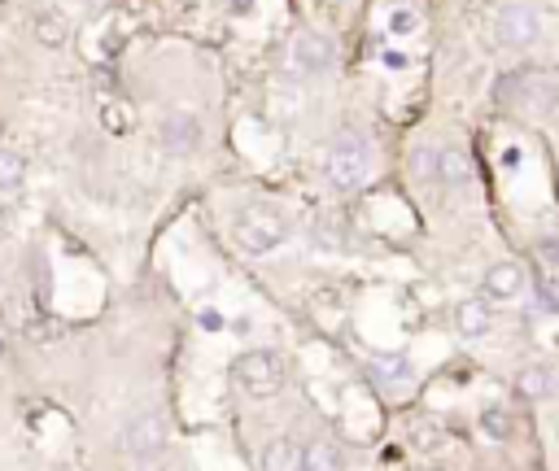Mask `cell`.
<instances>
[{
	"label": "cell",
	"mask_w": 559,
	"mask_h": 471,
	"mask_svg": "<svg viewBox=\"0 0 559 471\" xmlns=\"http://www.w3.org/2000/svg\"><path fill=\"white\" fill-rule=\"evenodd\" d=\"M481 428L490 432L494 441H507V432H511V415H507L503 406H490V410L481 415Z\"/></svg>",
	"instance_id": "15"
},
{
	"label": "cell",
	"mask_w": 559,
	"mask_h": 471,
	"mask_svg": "<svg viewBox=\"0 0 559 471\" xmlns=\"http://www.w3.org/2000/svg\"><path fill=\"white\" fill-rule=\"evenodd\" d=\"M533 310H538V314H559V293H555L551 284L533 288Z\"/></svg>",
	"instance_id": "18"
},
{
	"label": "cell",
	"mask_w": 559,
	"mask_h": 471,
	"mask_svg": "<svg viewBox=\"0 0 559 471\" xmlns=\"http://www.w3.org/2000/svg\"><path fill=\"white\" fill-rule=\"evenodd\" d=\"M332 467H341V454L328 450L324 441H315V445L302 450V471H332Z\"/></svg>",
	"instance_id": "13"
},
{
	"label": "cell",
	"mask_w": 559,
	"mask_h": 471,
	"mask_svg": "<svg viewBox=\"0 0 559 471\" xmlns=\"http://www.w3.org/2000/svg\"><path fill=\"white\" fill-rule=\"evenodd\" d=\"M284 240H289V223H284L276 210L254 205V210H245L241 219H236V245L245 253H271V249H280Z\"/></svg>",
	"instance_id": "3"
},
{
	"label": "cell",
	"mask_w": 559,
	"mask_h": 471,
	"mask_svg": "<svg viewBox=\"0 0 559 471\" xmlns=\"http://www.w3.org/2000/svg\"><path fill=\"white\" fill-rule=\"evenodd\" d=\"M542 258L551 262V267H559V240H546V245H542Z\"/></svg>",
	"instance_id": "22"
},
{
	"label": "cell",
	"mask_w": 559,
	"mask_h": 471,
	"mask_svg": "<svg viewBox=\"0 0 559 471\" xmlns=\"http://www.w3.org/2000/svg\"><path fill=\"white\" fill-rule=\"evenodd\" d=\"M468 175H472V166H468V157H463L459 149H437L433 184H468Z\"/></svg>",
	"instance_id": "11"
},
{
	"label": "cell",
	"mask_w": 559,
	"mask_h": 471,
	"mask_svg": "<svg viewBox=\"0 0 559 471\" xmlns=\"http://www.w3.org/2000/svg\"><path fill=\"white\" fill-rule=\"evenodd\" d=\"M520 288H525V267H516V262H498L485 275V297H494V301H511Z\"/></svg>",
	"instance_id": "8"
},
{
	"label": "cell",
	"mask_w": 559,
	"mask_h": 471,
	"mask_svg": "<svg viewBox=\"0 0 559 471\" xmlns=\"http://www.w3.org/2000/svg\"><path fill=\"white\" fill-rule=\"evenodd\" d=\"M542 35V18L538 9L529 5H507L503 14H498V40H503L507 48H529L533 40Z\"/></svg>",
	"instance_id": "6"
},
{
	"label": "cell",
	"mask_w": 559,
	"mask_h": 471,
	"mask_svg": "<svg viewBox=\"0 0 559 471\" xmlns=\"http://www.w3.org/2000/svg\"><path fill=\"white\" fill-rule=\"evenodd\" d=\"M232 376L245 393L271 397L284 389V362H280V354H271V349H249V354L232 362Z\"/></svg>",
	"instance_id": "2"
},
{
	"label": "cell",
	"mask_w": 559,
	"mask_h": 471,
	"mask_svg": "<svg viewBox=\"0 0 559 471\" xmlns=\"http://www.w3.org/2000/svg\"><path fill=\"white\" fill-rule=\"evenodd\" d=\"M27 179V157L0 149V188H18Z\"/></svg>",
	"instance_id": "14"
},
{
	"label": "cell",
	"mask_w": 559,
	"mask_h": 471,
	"mask_svg": "<svg viewBox=\"0 0 559 471\" xmlns=\"http://www.w3.org/2000/svg\"><path fill=\"white\" fill-rule=\"evenodd\" d=\"M0 354H5V341H0Z\"/></svg>",
	"instance_id": "24"
},
{
	"label": "cell",
	"mask_w": 559,
	"mask_h": 471,
	"mask_svg": "<svg viewBox=\"0 0 559 471\" xmlns=\"http://www.w3.org/2000/svg\"><path fill=\"white\" fill-rule=\"evenodd\" d=\"M455 328H459V336H468V341H481V336L490 332V306H485V301H477V297L459 301Z\"/></svg>",
	"instance_id": "9"
},
{
	"label": "cell",
	"mask_w": 559,
	"mask_h": 471,
	"mask_svg": "<svg viewBox=\"0 0 559 471\" xmlns=\"http://www.w3.org/2000/svg\"><path fill=\"white\" fill-rule=\"evenodd\" d=\"M201 328L219 332V328H223V314H214V310H201Z\"/></svg>",
	"instance_id": "21"
},
{
	"label": "cell",
	"mask_w": 559,
	"mask_h": 471,
	"mask_svg": "<svg viewBox=\"0 0 559 471\" xmlns=\"http://www.w3.org/2000/svg\"><path fill=\"white\" fill-rule=\"evenodd\" d=\"M415 27H420V18H415V9H394L389 14V35H415Z\"/></svg>",
	"instance_id": "17"
},
{
	"label": "cell",
	"mask_w": 559,
	"mask_h": 471,
	"mask_svg": "<svg viewBox=\"0 0 559 471\" xmlns=\"http://www.w3.org/2000/svg\"><path fill=\"white\" fill-rule=\"evenodd\" d=\"M415 175L433 184V175H437V149H415Z\"/></svg>",
	"instance_id": "19"
},
{
	"label": "cell",
	"mask_w": 559,
	"mask_h": 471,
	"mask_svg": "<svg viewBox=\"0 0 559 471\" xmlns=\"http://www.w3.org/2000/svg\"><path fill=\"white\" fill-rule=\"evenodd\" d=\"M546 389H551V376H546L542 367H529L525 376H520V393H525V397H542Z\"/></svg>",
	"instance_id": "16"
},
{
	"label": "cell",
	"mask_w": 559,
	"mask_h": 471,
	"mask_svg": "<svg viewBox=\"0 0 559 471\" xmlns=\"http://www.w3.org/2000/svg\"><path fill=\"white\" fill-rule=\"evenodd\" d=\"M118 441H123V450L132 454V458L162 454V445H166V419L158 415V410H136V415L123 424V432H118Z\"/></svg>",
	"instance_id": "4"
},
{
	"label": "cell",
	"mask_w": 559,
	"mask_h": 471,
	"mask_svg": "<svg viewBox=\"0 0 559 471\" xmlns=\"http://www.w3.org/2000/svg\"><path fill=\"white\" fill-rule=\"evenodd\" d=\"M372 380L385 393H402V389H411V384H415V371H411V362L402 358V354H389V358H376L372 362Z\"/></svg>",
	"instance_id": "7"
},
{
	"label": "cell",
	"mask_w": 559,
	"mask_h": 471,
	"mask_svg": "<svg viewBox=\"0 0 559 471\" xmlns=\"http://www.w3.org/2000/svg\"><path fill=\"white\" fill-rule=\"evenodd\" d=\"M162 140H166V149H175V153H188L193 144L201 140V127H197V118L193 114H171L162 123Z\"/></svg>",
	"instance_id": "10"
},
{
	"label": "cell",
	"mask_w": 559,
	"mask_h": 471,
	"mask_svg": "<svg viewBox=\"0 0 559 471\" xmlns=\"http://www.w3.org/2000/svg\"><path fill=\"white\" fill-rule=\"evenodd\" d=\"M328 179L337 188H363L367 179H372V144H367V136H359V131H341L337 140H332L328 149Z\"/></svg>",
	"instance_id": "1"
},
{
	"label": "cell",
	"mask_w": 559,
	"mask_h": 471,
	"mask_svg": "<svg viewBox=\"0 0 559 471\" xmlns=\"http://www.w3.org/2000/svg\"><path fill=\"white\" fill-rule=\"evenodd\" d=\"M263 467L267 471H302V445L297 441H276L263 454Z\"/></svg>",
	"instance_id": "12"
},
{
	"label": "cell",
	"mask_w": 559,
	"mask_h": 471,
	"mask_svg": "<svg viewBox=\"0 0 559 471\" xmlns=\"http://www.w3.org/2000/svg\"><path fill=\"white\" fill-rule=\"evenodd\" d=\"M385 66L389 70H402V66H407V53H398V48H394V53H385Z\"/></svg>",
	"instance_id": "23"
},
{
	"label": "cell",
	"mask_w": 559,
	"mask_h": 471,
	"mask_svg": "<svg viewBox=\"0 0 559 471\" xmlns=\"http://www.w3.org/2000/svg\"><path fill=\"white\" fill-rule=\"evenodd\" d=\"M53 22H57V18H40V35H44V40H49V44H57V40H62V27H53Z\"/></svg>",
	"instance_id": "20"
},
{
	"label": "cell",
	"mask_w": 559,
	"mask_h": 471,
	"mask_svg": "<svg viewBox=\"0 0 559 471\" xmlns=\"http://www.w3.org/2000/svg\"><path fill=\"white\" fill-rule=\"evenodd\" d=\"M337 57V48L324 31H297L289 44V70L293 75H324Z\"/></svg>",
	"instance_id": "5"
}]
</instances>
